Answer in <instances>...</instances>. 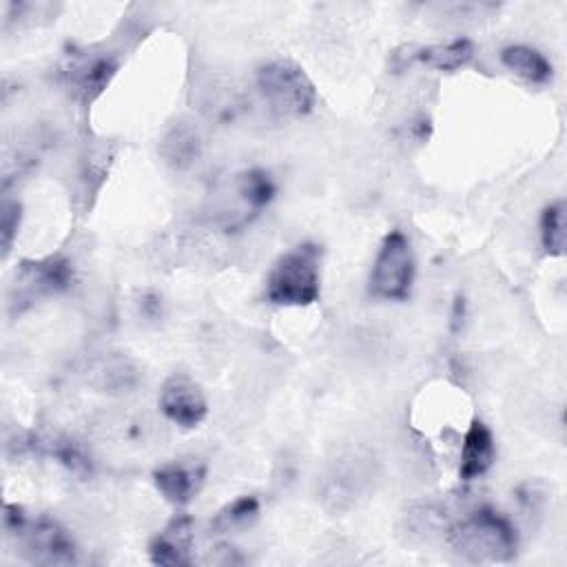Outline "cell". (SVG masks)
<instances>
[{
	"mask_svg": "<svg viewBox=\"0 0 567 567\" xmlns=\"http://www.w3.org/2000/svg\"><path fill=\"white\" fill-rule=\"evenodd\" d=\"M414 281V257L408 237L401 230L385 235L370 275V292L379 299L403 301Z\"/></svg>",
	"mask_w": 567,
	"mask_h": 567,
	"instance_id": "obj_4",
	"label": "cell"
},
{
	"mask_svg": "<svg viewBox=\"0 0 567 567\" xmlns=\"http://www.w3.org/2000/svg\"><path fill=\"white\" fill-rule=\"evenodd\" d=\"M472 55H474L472 42L467 38H458L447 44H432L425 49H416V53L408 55V64L410 60H419L439 71H456L465 66L472 60Z\"/></svg>",
	"mask_w": 567,
	"mask_h": 567,
	"instance_id": "obj_13",
	"label": "cell"
},
{
	"mask_svg": "<svg viewBox=\"0 0 567 567\" xmlns=\"http://www.w3.org/2000/svg\"><path fill=\"white\" fill-rule=\"evenodd\" d=\"M257 89L272 113L281 117L306 115L315 104V84L290 60H272L257 69Z\"/></svg>",
	"mask_w": 567,
	"mask_h": 567,
	"instance_id": "obj_3",
	"label": "cell"
},
{
	"mask_svg": "<svg viewBox=\"0 0 567 567\" xmlns=\"http://www.w3.org/2000/svg\"><path fill=\"white\" fill-rule=\"evenodd\" d=\"M199 135L193 126L175 124L159 144V153L173 168H188L199 157Z\"/></svg>",
	"mask_w": 567,
	"mask_h": 567,
	"instance_id": "obj_15",
	"label": "cell"
},
{
	"mask_svg": "<svg viewBox=\"0 0 567 567\" xmlns=\"http://www.w3.org/2000/svg\"><path fill=\"white\" fill-rule=\"evenodd\" d=\"M35 447H44L47 454L55 456L64 467H69L75 474L91 472V458L82 452V447L75 441L49 439V441H35Z\"/></svg>",
	"mask_w": 567,
	"mask_h": 567,
	"instance_id": "obj_19",
	"label": "cell"
},
{
	"mask_svg": "<svg viewBox=\"0 0 567 567\" xmlns=\"http://www.w3.org/2000/svg\"><path fill=\"white\" fill-rule=\"evenodd\" d=\"M193 518L188 514H177L173 516L166 527L151 540L148 545V556L151 563L155 565H166V567H175V565H188L193 558Z\"/></svg>",
	"mask_w": 567,
	"mask_h": 567,
	"instance_id": "obj_9",
	"label": "cell"
},
{
	"mask_svg": "<svg viewBox=\"0 0 567 567\" xmlns=\"http://www.w3.org/2000/svg\"><path fill=\"white\" fill-rule=\"evenodd\" d=\"M73 279V268L64 257H47L38 261H22L16 279L18 297L13 303H31L40 297L58 295L69 288Z\"/></svg>",
	"mask_w": 567,
	"mask_h": 567,
	"instance_id": "obj_5",
	"label": "cell"
},
{
	"mask_svg": "<svg viewBox=\"0 0 567 567\" xmlns=\"http://www.w3.org/2000/svg\"><path fill=\"white\" fill-rule=\"evenodd\" d=\"M321 248L299 244L281 255L266 279V299L275 306H310L319 299Z\"/></svg>",
	"mask_w": 567,
	"mask_h": 567,
	"instance_id": "obj_2",
	"label": "cell"
},
{
	"mask_svg": "<svg viewBox=\"0 0 567 567\" xmlns=\"http://www.w3.org/2000/svg\"><path fill=\"white\" fill-rule=\"evenodd\" d=\"M18 536H24L27 554L33 563L40 565H69L75 563L78 549L69 532L53 518H38L35 523H24V527L18 532Z\"/></svg>",
	"mask_w": 567,
	"mask_h": 567,
	"instance_id": "obj_6",
	"label": "cell"
},
{
	"mask_svg": "<svg viewBox=\"0 0 567 567\" xmlns=\"http://www.w3.org/2000/svg\"><path fill=\"white\" fill-rule=\"evenodd\" d=\"M159 410L179 427H197L204 421L208 405L202 388L190 377L173 374L159 390Z\"/></svg>",
	"mask_w": 567,
	"mask_h": 567,
	"instance_id": "obj_7",
	"label": "cell"
},
{
	"mask_svg": "<svg viewBox=\"0 0 567 567\" xmlns=\"http://www.w3.org/2000/svg\"><path fill=\"white\" fill-rule=\"evenodd\" d=\"M20 226V204L18 202H4L2 204V221H0V235H2V252L7 255L11 250L16 230Z\"/></svg>",
	"mask_w": 567,
	"mask_h": 567,
	"instance_id": "obj_20",
	"label": "cell"
},
{
	"mask_svg": "<svg viewBox=\"0 0 567 567\" xmlns=\"http://www.w3.org/2000/svg\"><path fill=\"white\" fill-rule=\"evenodd\" d=\"M370 472L363 458L350 454L332 463L323 483V498L332 503L334 509H343L352 505V501L361 494Z\"/></svg>",
	"mask_w": 567,
	"mask_h": 567,
	"instance_id": "obj_10",
	"label": "cell"
},
{
	"mask_svg": "<svg viewBox=\"0 0 567 567\" xmlns=\"http://www.w3.org/2000/svg\"><path fill=\"white\" fill-rule=\"evenodd\" d=\"M235 190H237L239 199L246 204V208L252 210V215H255L257 210H261L272 199L275 184H272V179L266 171L248 168L241 175H237Z\"/></svg>",
	"mask_w": 567,
	"mask_h": 567,
	"instance_id": "obj_16",
	"label": "cell"
},
{
	"mask_svg": "<svg viewBox=\"0 0 567 567\" xmlns=\"http://www.w3.org/2000/svg\"><path fill=\"white\" fill-rule=\"evenodd\" d=\"M206 478V467L199 461H171L153 472L155 487L159 494L175 503L186 505L197 496Z\"/></svg>",
	"mask_w": 567,
	"mask_h": 567,
	"instance_id": "obj_8",
	"label": "cell"
},
{
	"mask_svg": "<svg viewBox=\"0 0 567 567\" xmlns=\"http://www.w3.org/2000/svg\"><path fill=\"white\" fill-rule=\"evenodd\" d=\"M117 71V62L109 53H82L69 66V82L84 100H95Z\"/></svg>",
	"mask_w": 567,
	"mask_h": 567,
	"instance_id": "obj_11",
	"label": "cell"
},
{
	"mask_svg": "<svg viewBox=\"0 0 567 567\" xmlns=\"http://www.w3.org/2000/svg\"><path fill=\"white\" fill-rule=\"evenodd\" d=\"M494 456H496V447H494V436L489 427L483 421H472L461 445V465H458L461 481L467 483L483 476L492 467Z\"/></svg>",
	"mask_w": 567,
	"mask_h": 567,
	"instance_id": "obj_12",
	"label": "cell"
},
{
	"mask_svg": "<svg viewBox=\"0 0 567 567\" xmlns=\"http://www.w3.org/2000/svg\"><path fill=\"white\" fill-rule=\"evenodd\" d=\"M501 60L512 73H516L518 78H523L532 84H543L551 78L549 60L532 47H525V44L507 47V49H503Z\"/></svg>",
	"mask_w": 567,
	"mask_h": 567,
	"instance_id": "obj_14",
	"label": "cell"
},
{
	"mask_svg": "<svg viewBox=\"0 0 567 567\" xmlns=\"http://www.w3.org/2000/svg\"><path fill=\"white\" fill-rule=\"evenodd\" d=\"M540 241L547 255L565 252V202L558 199L543 210Z\"/></svg>",
	"mask_w": 567,
	"mask_h": 567,
	"instance_id": "obj_18",
	"label": "cell"
},
{
	"mask_svg": "<svg viewBox=\"0 0 567 567\" xmlns=\"http://www.w3.org/2000/svg\"><path fill=\"white\" fill-rule=\"evenodd\" d=\"M452 547L476 563H503L514 558L518 536L509 518L492 507H481L450 529Z\"/></svg>",
	"mask_w": 567,
	"mask_h": 567,
	"instance_id": "obj_1",
	"label": "cell"
},
{
	"mask_svg": "<svg viewBox=\"0 0 567 567\" xmlns=\"http://www.w3.org/2000/svg\"><path fill=\"white\" fill-rule=\"evenodd\" d=\"M257 514H259L257 496H239L215 514V518L210 520V529L215 534H224V532L248 525L250 520L257 518Z\"/></svg>",
	"mask_w": 567,
	"mask_h": 567,
	"instance_id": "obj_17",
	"label": "cell"
}]
</instances>
